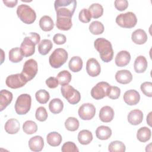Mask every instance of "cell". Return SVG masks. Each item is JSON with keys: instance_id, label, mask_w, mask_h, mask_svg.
<instances>
[{"instance_id": "1", "label": "cell", "mask_w": 152, "mask_h": 152, "mask_svg": "<svg viewBox=\"0 0 152 152\" xmlns=\"http://www.w3.org/2000/svg\"><path fill=\"white\" fill-rule=\"evenodd\" d=\"M95 49L99 52L101 59L104 62H109L113 57V50L111 43L107 39L100 37L94 42Z\"/></svg>"}, {"instance_id": "2", "label": "cell", "mask_w": 152, "mask_h": 152, "mask_svg": "<svg viewBox=\"0 0 152 152\" xmlns=\"http://www.w3.org/2000/svg\"><path fill=\"white\" fill-rule=\"evenodd\" d=\"M77 7L75 0H56L54 3L56 16L71 17Z\"/></svg>"}, {"instance_id": "3", "label": "cell", "mask_w": 152, "mask_h": 152, "mask_svg": "<svg viewBox=\"0 0 152 152\" xmlns=\"http://www.w3.org/2000/svg\"><path fill=\"white\" fill-rule=\"evenodd\" d=\"M17 14L19 18L24 23L32 24L36 18L35 11L28 5L21 4L17 8Z\"/></svg>"}, {"instance_id": "4", "label": "cell", "mask_w": 152, "mask_h": 152, "mask_svg": "<svg viewBox=\"0 0 152 152\" xmlns=\"http://www.w3.org/2000/svg\"><path fill=\"white\" fill-rule=\"evenodd\" d=\"M68 52L63 48H57L53 50L49 58L50 66L54 68H60L68 59Z\"/></svg>"}, {"instance_id": "5", "label": "cell", "mask_w": 152, "mask_h": 152, "mask_svg": "<svg viewBox=\"0 0 152 152\" xmlns=\"http://www.w3.org/2000/svg\"><path fill=\"white\" fill-rule=\"evenodd\" d=\"M31 104V97L28 94L20 95L15 103V110L18 115H23L28 112Z\"/></svg>"}, {"instance_id": "6", "label": "cell", "mask_w": 152, "mask_h": 152, "mask_svg": "<svg viewBox=\"0 0 152 152\" xmlns=\"http://www.w3.org/2000/svg\"><path fill=\"white\" fill-rule=\"evenodd\" d=\"M116 23L121 27L130 28L135 26L137 18L132 12H127L119 14L116 18Z\"/></svg>"}, {"instance_id": "7", "label": "cell", "mask_w": 152, "mask_h": 152, "mask_svg": "<svg viewBox=\"0 0 152 152\" xmlns=\"http://www.w3.org/2000/svg\"><path fill=\"white\" fill-rule=\"evenodd\" d=\"M61 91L62 96L70 104H75L80 101L81 95L80 92L72 86L69 84L62 86Z\"/></svg>"}, {"instance_id": "8", "label": "cell", "mask_w": 152, "mask_h": 152, "mask_svg": "<svg viewBox=\"0 0 152 152\" xmlns=\"http://www.w3.org/2000/svg\"><path fill=\"white\" fill-rule=\"evenodd\" d=\"M38 66L37 62L33 59L26 61L23 65L21 74L28 81L31 80L37 73Z\"/></svg>"}, {"instance_id": "9", "label": "cell", "mask_w": 152, "mask_h": 152, "mask_svg": "<svg viewBox=\"0 0 152 152\" xmlns=\"http://www.w3.org/2000/svg\"><path fill=\"white\" fill-rule=\"evenodd\" d=\"M27 83V81L21 73L10 75L7 77L5 80L6 85L8 87L13 89L22 87Z\"/></svg>"}, {"instance_id": "10", "label": "cell", "mask_w": 152, "mask_h": 152, "mask_svg": "<svg viewBox=\"0 0 152 152\" xmlns=\"http://www.w3.org/2000/svg\"><path fill=\"white\" fill-rule=\"evenodd\" d=\"M109 85L107 83L101 81L98 83L91 90V95L92 97L96 100H100L107 96V92Z\"/></svg>"}, {"instance_id": "11", "label": "cell", "mask_w": 152, "mask_h": 152, "mask_svg": "<svg viewBox=\"0 0 152 152\" xmlns=\"http://www.w3.org/2000/svg\"><path fill=\"white\" fill-rule=\"evenodd\" d=\"M78 115L83 120H90L96 114V108L91 103H84L78 109Z\"/></svg>"}, {"instance_id": "12", "label": "cell", "mask_w": 152, "mask_h": 152, "mask_svg": "<svg viewBox=\"0 0 152 152\" xmlns=\"http://www.w3.org/2000/svg\"><path fill=\"white\" fill-rule=\"evenodd\" d=\"M35 43L28 36L25 37L20 46V50L23 55L24 57L33 55L35 52Z\"/></svg>"}, {"instance_id": "13", "label": "cell", "mask_w": 152, "mask_h": 152, "mask_svg": "<svg viewBox=\"0 0 152 152\" xmlns=\"http://www.w3.org/2000/svg\"><path fill=\"white\" fill-rule=\"evenodd\" d=\"M86 71L87 74L93 77L98 76L101 71L100 64L95 58H90L86 63Z\"/></svg>"}, {"instance_id": "14", "label": "cell", "mask_w": 152, "mask_h": 152, "mask_svg": "<svg viewBox=\"0 0 152 152\" xmlns=\"http://www.w3.org/2000/svg\"><path fill=\"white\" fill-rule=\"evenodd\" d=\"M124 102L129 106L137 104L140 100V95L135 90H127L123 96Z\"/></svg>"}, {"instance_id": "15", "label": "cell", "mask_w": 152, "mask_h": 152, "mask_svg": "<svg viewBox=\"0 0 152 152\" xmlns=\"http://www.w3.org/2000/svg\"><path fill=\"white\" fill-rule=\"evenodd\" d=\"M131 61V55L126 50H121L115 57V64L118 66L122 67L127 65Z\"/></svg>"}, {"instance_id": "16", "label": "cell", "mask_w": 152, "mask_h": 152, "mask_svg": "<svg viewBox=\"0 0 152 152\" xmlns=\"http://www.w3.org/2000/svg\"><path fill=\"white\" fill-rule=\"evenodd\" d=\"M128 122L133 125L140 124L143 120L142 112L139 109H134L129 112L127 116Z\"/></svg>"}, {"instance_id": "17", "label": "cell", "mask_w": 152, "mask_h": 152, "mask_svg": "<svg viewBox=\"0 0 152 152\" xmlns=\"http://www.w3.org/2000/svg\"><path fill=\"white\" fill-rule=\"evenodd\" d=\"M114 114V110L111 107L105 106L102 107L100 110L99 118L103 122H110L113 120Z\"/></svg>"}, {"instance_id": "18", "label": "cell", "mask_w": 152, "mask_h": 152, "mask_svg": "<svg viewBox=\"0 0 152 152\" xmlns=\"http://www.w3.org/2000/svg\"><path fill=\"white\" fill-rule=\"evenodd\" d=\"M115 79L119 83L126 84L129 83L132 80V75L131 72L126 69L119 70L115 74Z\"/></svg>"}, {"instance_id": "19", "label": "cell", "mask_w": 152, "mask_h": 152, "mask_svg": "<svg viewBox=\"0 0 152 152\" xmlns=\"http://www.w3.org/2000/svg\"><path fill=\"white\" fill-rule=\"evenodd\" d=\"M28 147L33 151H40L44 147V141L41 136L31 137L28 141Z\"/></svg>"}, {"instance_id": "20", "label": "cell", "mask_w": 152, "mask_h": 152, "mask_svg": "<svg viewBox=\"0 0 152 152\" xmlns=\"http://www.w3.org/2000/svg\"><path fill=\"white\" fill-rule=\"evenodd\" d=\"M12 94L7 90H2L0 92V111L5 109L12 102Z\"/></svg>"}, {"instance_id": "21", "label": "cell", "mask_w": 152, "mask_h": 152, "mask_svg": "<svg viewBox=\"0 0 152 152\" xmlns=\"http://www.w3.org/2000/svg\"><path fill=\"white\" fill-rule=\"evenodd\" d=\"M56 27L61 30H69L72 26L71 17H62V16H56Z\"/></svg>"}, {"instance_id": "22", "label": "cell", "mask_w": 152, "mask_h": 152, "mask_svg": "<svg viewBox=\"0 0 152 152\" xmlns=\"http://www.w3.org/2000/svg\"><path fill=\"white\" fill-rule=\"evenodd\" d=\"M4 128L5 131L10 134H14L17 133L20 128L19 121L14 118L8 119L5 124Z\"/></svg>"}, {"instance_id": "23", "label": "cell", "mask_w": 152, "mask_h": 152, "mask_svg": "<svg viewBox=\"0 0 152 152\" xmlns=\"http://www.w3.org/2000/svg\"><path fill=\"white\" fill-rule=\"evenodd\" d=\"M131 39L135 44L142 45L147 42V35L144 30L137 29L132 33Z\"/></svg>"}, {"instance_id": "24", "label": "cell", "mask_w": 152, "mask_h": 152, "mask_svg": "<svg viewBox=\"0 0 152 152\" xmlns=\"http://www.w3.org/2000/svg\"><path fill=\"white\" fill-rule=\"evenodd\" d=\"M134 68L137 73L144 72L147 68V61L146 58L142 55L138 56L134 61Z\"/></svg>"}, {"instance_id": "25", "label": "cell", "mask_w": 152, "mask_h": 152, "mask_svg": "<svg viewBox=\"0 0 152 152\" xmlns=\"http://www.w3.org/2000/svg\"><path fill=\"white\" fill-rule=\"evenodd\" d=\"M96 135L99 140H106L109 139L112 135V130L109 126L102 125L96 129Z\"/></svg>"}, {"instance_id": "26", "label": "cell", "mask_w": 152, "mask_h": 152, "mask_svg": "<svg viewBox=\"0 0 152 152\" xmlns=\"http://www.w3.org/2000/svg\"><path fill=\"white\" fill-rule=\"evenodd\" d=\"M39 26L41 29L45 31H49L54 27L52 19L48 15L42 17L39 20Z\"/></svg>"}, {"instance_id": "27", "label": "cell", "mask_w": 152, "mask_h": 152, "mask_svg": "<svg viewBox=\"0 0 152 152\" xmlns=\"http://www.w3.org/2000/svg\"><path fill=\"white\" fill-rule=\"evenodd\" d=\"M47 142L52 147H56L61 144L62 142V136L57 132H51L47 135Z\"/></svg>"}, {"instance_id": "28", "label": "cell", "mask_w": 152, "mask_h": 152, "mask_svg": "<svg viewBox=\"0 0 152 152\" xmlns=\"http://www.w3.org/2000/svg\"><path fill=\"white\" fill-rule=\"evenodd\" d=\"M50 111L53 114H58L62 112L64 108L62 101L58 98L53 99L49 104Z\"/></svg>"}, {"instance_id": "29", "label": "cell", "mask_w": 152, "mask_h": 152, "mask_svg": "<svg viewBox=\"0 0 152 152\" xmlns=\"http://www.w3.org/2000/svg\"><path fill=\"white\" fill-rule=\"evenodd\" d=\"M68 66L69 69L74 72L80 71L83 68L82 59L77 56L72 57L69 60Z\"/></svg>"}, {"instance_id": "30", "label": "cell", "mask_w": 152, "mask_h": 152, "mask_svg": "<svg viewBox=\"0 0 152 152\" xmlns=\"http://www.w3.org/2000/svg\"><path fill=\"white\" fill-rule=\"evenodd\" d=\"M93 140L92 133L87 129H83L79 132L78 134V140L83 145L90 144Z\"/></svg>"}, {"instance_id": "31", "label": "cell", "mask_w": 152, "mask_h": 152, "mask_svg": "<svg viewBox=\"0 0 152 152\" xmlns=\"http://www.w3.org/2000/svg\"><path fill=\"white\" fill-rule=\"evenodd\" d=\"M151 130L146 126L140 128L138 130L137 133V139L140 142H145L147 141H148L151 138Z\"/></svg>"}, {"instance_id": "32", "label": "cell", "mask_w": 152, "mask_h": 152, "mask_svg": "<svg viewBox=\"0 0 152 152\" xmlns=\"http://www.w3.org/2000/svg\"><path fill=\"white\" fill-rule=\"evenodd\" d=\"M53 47L51 40L49 39L42 40L38 45V51L42 55L48 54Z\"/></svg>"}, {"instance_id": "33", "label": "cell", "mask_w": 152, "mask_h": 152, "mask_svg": "<svg viewBox=\"0 0 152 152\" xmlns=\"http://www.w3.org/2000/svg\"><path fill=\"white\" fill-rule=\"evenodd\" d=\"M23 57L20 48L18 47L11 49L9 52V59L12 62H19L22 61Z\"/></svg>"}, {"instance_id": "34", "label": "cell", "mask_w": 152, "mask_h": 152, "mask_svg": "<svg viewBox=\"0 0 152 152\" xmlns=\"http://www.w3.org/2000/svg\"><path fill=\"white\" fill-rule=\"evenodd\" d=\"M88 10L91 13V17L93 18H98L100 17L103 13V8L102 5L98 3L92 4L89 7Z\"/></svg>"}, {"instance_id": "35", "label": "cell", "mask_w": 152, "mask_h": 152, "mask_svg": "<svg viewBox=\"0 0 152 152\" xmlns=\"http://www.w3.org/2000/svg\"><path fill=\"white\" fill-rule=\"evenodd\" d=\"M71 74L66 70H63L59 72L56 76L59 84L61 86L68 84L71 81Z\"/></svg>"}, {"instance_id": "36", "label": "cell", "mask_w": 152, "mask_h": 152, "mask_svg": "<svg viewBox=\"0 0 152 152\" xmlns=\"http://www.w3.org/2000/svg\"><path fill=\"white\" fill-rule=\"evenodd\" d=\"M89 30L93 34H101L104 31L103 24L99 21H94L89 25Z\"/></svg>"}, {"instance_id": "37", "label": "cell", "mask_w": 152, "mask_h": 152, "mask_svg": "<svg viewBox=\"0 0 152 152\" xmlns=\"http://www.w3.org/2000/svg\"><path fill=\"white\" fill-rule=\"evenodd\" d=\"M80 123L78 120L74 117H69L65 122L66 129L69 131H75L78 129Z\"/></svg>"}, {"instance_id": "38", "label": "cell", "mask_w": 152, "mask_h": 152, "mask_svg": "<svg viewBox=\"0 0 152 152\" xmlns=\"http://www.w3.org/2000/svg\"><path fill=\"white\" fill-rule=\"evenodd\" d=\"M126 147L125 144L120 141H114L111 142L108 147L110 152H124Z\"/></svg>"}, {"instance_id": "39", "label": "cell", "mask_w": 152, "mask_h": 152, "mask_svg": "<svg viewBox=\"0 0 152 152\" xmlns=\"http://www.w3.org/2000/svg\"><path fill=\"white\" fill-rule=\"evenodd\" d=\"M23 130L27 134H34L37 130V124L33 121H26L23 124Z\"/></svg>"}, {"instance_id": "40", "label": "cell", "mask_w": 152, "mask_h": 152, "mask_svg": "<svg viewBox=\"0 0 152 152\" xmlns=\"http://www.w3.org/2000/svg\"><path fill=\"white\" fill-rule=\"evenodd\" d=\"M35 97L37 101L40 104L46 103L50 99L49 93L45 90H39L36 91Z\"/></svg>"}, {"instance_id": "41", "label": "cell", "mask_w": 152, "mask_h": 152, "mask_svg": "<svg viewBox=\"0 0 152 152\" xmlns=\"http://www.w3.org/2000/svg\"><path fill=\"white\" fill-rule=\"evenodd\" d=\"M121 90L116 86H111L109 87L107 92V96L111 99H117L120 96Z\"/></svg>"}, {"instance_id": "42", "label": "cell", "mask_w": 152, "mask_h": 152, "mask_svg": "<svg viewBox=\"0 0 152 152\" xmlns=\"http://www.w3.org/2000/svg\"><path fill=\"white\" fill-rule=\"evenodd\" d=\"M48 116L47 111L44 107L40 106L36 109L35 116L37 120L40 122H44L47 119Z\"/></svg>"}, {"instance_id": "43", "label": "cell", "mask_w": 152, "mask_h": 152, "mask_svg": "<svg viewBox=\"0 0 152 152\" xmlns=\"http://www.w3.org/2000/svg\"><path fill=\"white\" fill-rule=\"evenodd\" d=\"M78 18L81 22L84 23H87L90 21L91 18V15L88 10L86 8H83L80 11Z\"/></svg>"}, {"instance_id": "44", "label": "cell", "mask_w": 152, "mask_h": 152, "mask_svg": "<svg viewBox=\"0 0 152 152\" xmlns=\"http://www.w3.org/2000/svg\"><path fill=\"white\" fill-rule=\"evenodd\" d=\"M61 150L62 152H78L79 150L75 144L71 141L65 142L62 146Z\"/></svg>"}, {"instance_id": "45", "label": "cell", "mask_w": 152, "mask_h": 152, "mask_svg": "<svg viewBox=\"0 0 152 152\" xmlns=\"http://www.w3.org/2000/svg\"><path fill=\"white\" fill-rule=\"evenodd\" d=\"M141 90L142 92L148 97H152V83L149 81H146L141 84Z\"/></svg>"}, {"instance_id": "46", "label": "cell", "mask_w": 152, "mask_h": 152, "mask_svg": "<svg viewBox=\"0 0 152 152\" xmlns=\"http://www.w3.org/2000/svg\"><path fill=\"white\" fill-rule=\"evenodd\" d=\"M114 5L118 11H122L128 7V2L126 0H116L114 2Z\"/></svg>"}, {"instance_id": "47", "label": "cell", "mask_w": 152, "mask_h": 152, "mask_svg": "<svg viewBox=\"0 0 152 152\" xmlns=\"http://www.w3.org/2000/svg\"><path fill=\"white\" fill-rule=\"evenodd\" d=\"M53 40L56 45H63L66 42V38L64 34L57 33L53 37Z\"/></svg>"}, {"instance_id": "48", "label": "cell", "mask_w": 152, "mask_h": 152, "mask_svg": "<svg viewBox=\"0 0 152 152\" xmlns=\"http://www.w3.org/2000/svg\"><path fill=\"white\" fill-rule=\"evenodd\" d=\"M59 84L58 80L54 77H50L46 80V84L50 88H55L58 87Z\"/></svg>"}, {"instance_id": "49", "label": "cell", "mask_w": 152, "mask_h": 152, "mask_svg": "<svg viewBox=\"0 0 152 152\" xmlns=\"http://www.w3.org/2000/svg\"><path fill=\"white\" fill-rule=\"evenodd\" d=\"M28 36L33 41V42L35 43L36 45L38 44V43H39L40 40V35L37 33H34V32L30 33Z\"/></svg>"}, {"instance_id": "50", "label": "cell", "mask_w": 152, "mask_h": 152, "mask_svg": "<svg viewBox=\"0 0 152 152\" xmlns=\"http://www.w3.org/2000/svg\"><path fill=\"white\" fill-rule=\"evenodd\" d=\"M18 2L17 0H12V1H8V0H3V3L8 7L13 8L14 7Z\"/></svg>"}, {"instance_id": "51", "label": "cell", "mask_w": 152, "mask_h": 152, "mask_svg": "<svg viewBox=\"0 0 152 152\" xmlns=\"http://www.w3.org/2000/svg\"><path fill=\"white\" fill-rule=\"evenodd\" d=\"M151 113L152 112H150L149 113H148V115L147 116V124L149 125V126H151Z\"/></svg>"}]
</instances>
